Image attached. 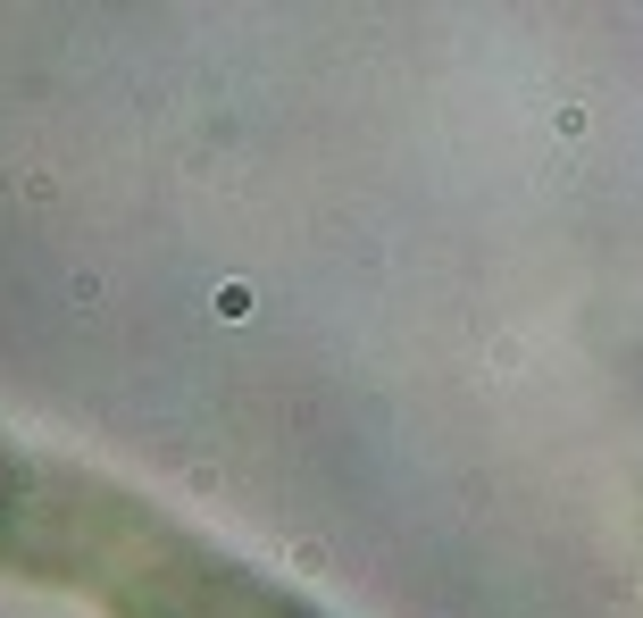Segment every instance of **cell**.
Wrapping results in <instances>:
<instances>
[{"instance_id": "6da1fadb", "label": "cell", "mask_w": 643, "mask_h": 618, "mask_svg": "<svg viewBox=\"0 0 643 618\" xmlns=\"http://www.w3.org/2000/svg\"><path fill=\"white\" fill-rule=\"evenodd\" d=\"M218 318H251V293H243V284H218Z\"/></svg>"}]
</instances>
